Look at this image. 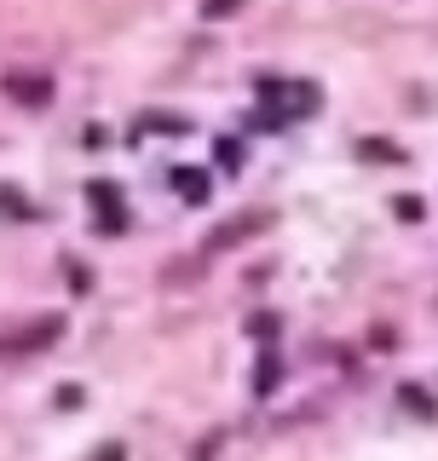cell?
I'll list each match as a JSON object with an SVG mask.
<instances>
[{"instance_id": "8992f818", "label": "cell", "mask_w": 438, "mask_h": 461, "mask_svg": "<svg viewBox=\"0 0 438 461\" xmlns=\"http://www.w3.org/2000/svg\"><path fill=\"white\" fill-rule=\"evenodd\" d=\"M254 386H260V393H271V386H277V364H260L254 369Z\"/></svg>"}, {"instance_id": "6da1fadb", "label": "cell", "mask_w": 438, "mask_h": 461, "mask_svg": "<svg viewBox=\"0 0 438 461\" xmlns=\"http://www.w3.org/2000/svg\"><path fill=\"white\" fill-rule=\"evenodd\" d=\"M6 98L12 104H23V110H47L52 104V81L47 76H35V69H6Z\"/></svg>"}, {"instance_id": "7a4b0ae2", "label": "cell", "mask_w": 438, "mask_h": 461, "mask_svg": "<svg viewBox=\"0 0 438 461\" xmlns=\"http://www.w3.org/2000/svg\"><path fill=\"white\" fill-rule=\"evenodd\" d=\"M266 225H271V213H266V208H242L237 220L214 225V237H208V254H219V249H237L242 237H254V230H266Z\"/></svg>"}, {"instance_id": "3957f363", "label": "cell", "mask_w": 438, "mask_h": 461, "mask_svg": "<svg viewBox=\"0 0 438 461\" xmlns=\"http://www.w3.org/2000/svg\"><path fill=\"white\" fill-rule=\"evenodd\" d=\"M87 196H93V208L105 213V230H122L127 225V208H122V191H115L110 179H93L87 185Z\"/></svg>"}, {"instance_id": "277c9868", "label": "cell", "mask_w": 438, "mask_h": 461, "mask_svg": "<svg viewBox=\"0 0 438 461\" xmlns=\"http://www.w3.org/2000/svg\"><path fill=\"white\" fill-rule=\"evenodd\" d=\"M173 185L185 191V202H202V196H208V173H202V167H173Z\"/></svg>"}, {"instance_id": "5b68a950", "label": "cell", "mask_w": 438, "mask_h": 461, "mask_svg": "<svg viewBox=\"0 0 438 461\" xmlns=\"http://www.w3.org/2000/svg\"><path fill=\"white\" fill-rule=\"evenodd\" d=\"M248 335H254V340H271L277 335V317H254V323H248Z\"/></svg>"}, {"instance_id": "52a82bcc", "label": "cell", "mask_w": 438, "mask_h": 461, "mask_svg": "<svg viewBox=\"0 0 438 461\" xmlns=\"http://www.w3.org/2000/svg\"><path fill=\"white\" fill-rule=\"evenodd\" d=\"M363 156H370V162H392V150H387V139H370V144H363Z\"/></svg>"}, {"instance_id": "9c48e42d", "label": "cell", "mask_w": 438, "mask_h": 461, "mask_svg": "<svg viewBox=\"0 0 438 461\" xmlns=\"http://www.w3.org/2000/svg\"><path fill=\"white\" fill-rule=\"evenodd\" d=\"M98 461H122V456H115V450H98Z\"/></svg>"}, {"instance_id": "ba28073f", "label": "cell", "mask_w": 438, "mask_h": 461, "mask_svg": "<svg viewBox=\"0 0 438 461\" xmlns=\"http://www.w3.org/2000/svg\"><path fill=\"white\" fill-rule=\"evenodd\" d=\"M202 12H208V18H225V12H237V0H202Z\"/></svg>"}]
</instances>
